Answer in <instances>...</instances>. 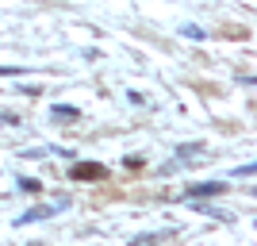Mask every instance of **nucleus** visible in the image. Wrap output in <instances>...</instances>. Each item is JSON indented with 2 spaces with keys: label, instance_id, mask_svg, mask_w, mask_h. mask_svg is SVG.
Masks as SVG:
<instances>
[{
  "label": "nucleus",
  "instance_id": "obj_1",
  "mask_svg": "<svg viewBox=\"0 0 257 246\" xmlns=\"http://www.w3.org/2000/svg\"><path fill=\"white\" fill-rule=\"evenodd\" d=\"M107 177V166L100 161H73L69 166V181H104Z\"/></svg>",
  "mask_w": 257,
  "mask_h": 246
},
{
  "label": "nucleus",
  "instance_id": "obj_2",
  "mask_svg": "<svg viewBox=\"0 0 257 246\" xmlns=\"http://www.w3.org/2000/svg\"><path fill=\"white\" fill-rule=\"evenodd\" d=\"M69 204V196H58V204H39V208H31V212H23L20 219H16V227H27V223H39V219H50L58 208H65Z\"/></svg>",
  "mask_w": 257,
  "mask_h": 246
},
{
  "label": "nucleus",
  "instance_id": "obj_3",
  "mask_svg": "<svg viewBox=\"0 0 257 246\" xmlns=\"http://www.w3.org/2000/svg\"><path fill=\"white\" fill-rule=\"evenodd\" d=\"M226 193V181H207V185H192L188 189V200H200V196H219Z\"/></svg>",
  "mask_w": 257,
  "mask_h": 246
},
{
  "label": "nucleus",
  "instance_id": "obj_4",
  "mask_svg": "<svg viewBox=\"0 0 257 246\" xmlns=\"http://www.w3.org/2000/svg\"><path fill=\"white\" fill-rule=\"evenodd\" d=\"M50 116L62 119V123H73V119H81V108H73V104H54Z\"/></svg>",
  "mask_w": 257,
  "mask_h": 246
},
{
  "label": "nucleus",
  "instance_id": "obj_5",
  "mask_svg": "<svg viewBox=\"0 0 257 246\" xmlns=\"http://www.w3.org/2000/svg\"><path fill=\"white\" fill-rule=\"evenodd\" d=\"M16 189H20V193H27V196H35V193H43V185L35 181V177H20V181H16Z\"/></svg>",
  "mask_w": 257,
  "mask_h": 246
},
{
  "label": "nucleus",
  "instance_id": "obj_6",
  "mask_svg": "<svg viewBox=\"0 0 257 246\" xmlns=\"http://www.w3.org/2000/svg\"><path fill=\"white\" fill-rule=\"evenodd\" d=\"M181 35H188V39H196V43H200V39H207V31H204V27H196V23H184Z\"/></svg>",
  "mask_w": 257,
  "mask_h": 246
},
{
  "label": "nucleus",
  "instance_id": "obj_7",
  "mask_svg": "<svg viewBox=\"0 0 257 246\" xmlns=\"http://www.w3.org/2000/svg\"><path fill=\"white\" fill-rule=\"evenodd\" d=\"M196 150H204V142H184V146H177V158H188Z\"/></svg>",
  "mask_w": 257,
  "mask_h": 246
},
{
  "label": "nucleus",
  "instance_id": "obj_8",
  "mask_svg": "<svg viewBox=\"0 0 257 246\" xmlns=\"http://www.w3.org/2000/svg\"><path fill=\"white\" fill-rule=\"evenodd\" d=\"M23 65H0V77H20Z\"/></svg>",
  "mask_w": 257,
  "mask_h": 246
}]
</instances>
